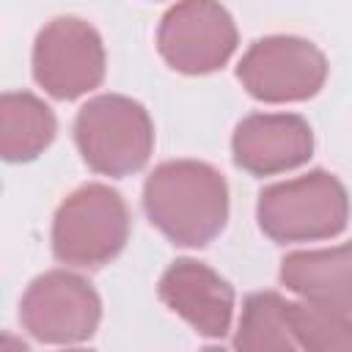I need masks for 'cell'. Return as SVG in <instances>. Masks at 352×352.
<instances>
[{"instance_id":"3","label":"cell","mask_w":352,"mask_h":352,"mask_svg":"<svg viewBox=\"0 0 352 352\" xmlns=\"http://www.w3.org/2000/svg\"><path fill=\"white\" fill-rule=\"evenodd\" d=\"M74 143L91 170L121 179L148 162L154 151V124L140 102L102 94L80 107Z\"/></svg>"},{"instance_id":"12","label":"cell","mask_w":352,"mask_h":352,"mask_svg":"<svg viewBox=\"0 0 352 352\" xmlns=\"http://www.w3.org/2000/svg\"><path fill=\"white\" fill-rule=\"evenodd\" d=\"M58 132L52 110L28 91H8L0 99V154L6 162L36 160Z\"/></svg>"},{"instance_id":"14","label":"cell","mask_w":352,"mask_h":352,"mask_svg":"<svg viewBox=\"0 0 352 352\" xmlns=\"http://www.w3.org/2000/svg\"><path fill=\"white\" fill-rule=\"evenodd\" d=\"M289 324L300 349L311 352H352V316L314 305L308 300L289 302Z\"/></svg>"},{"instance_id":"10","label":"cell","mask_w":352,"mask_h":352,"mask_svg":"<svg viewBox=\"0 0 352 352\" xmlns=\"http://www.w3.org/2000/svg\"><path fill=\"white\" fill-rule=\"evenodd\" d=\"M160 300L179 314L198 336L223 338L231 330L234 289L212 267L195 258H176L160 278Z\"/></svg>"},{"instance_id":"5","label":"cell","mask_w":352,"mask_h":352,"mask_svg":"<svg viewBox=\"0 0 352 352\" xmlns=\"http://www.w3.org/2000/svg\"><path fill=\"white\" fill-rule=\"evenodd\" d=\"M242 88L270 104L302 102L319 94L327 77L324 55L297 36H267L250 44L236 66Z\"/></svg>"},{"instance_id":"8","label":"cell","mask_w":352,"mask_h":352,"mask_svg":"<svg viewBox=\"0 0 352 352\" xmlns=\"http://www.w3.org/2000/svg\"><path fill=\"white\" fill-rule=\"evenodd\" d=\"M33 77L55 99H77L104 77L99 33L77 16H58L41 28L33 44Z\"/></svg>"},{"instance_id":"6","label":"cell","mask_w":352,"mask_h":352,"mask_svg":"<svg viewBox=\"0 0 352 352\" xmlns=\"http://www.w3.org/2000/svg\"><path fill=\"white\" fill-rule=\"evenodd\" d=\"M102 319V300L94 286L66 270L38 275L19 302L22 327L41 344H82Z\"/></svg>"},{"instance_id":"1","label":"cell","mask_w":352,"mask_h":352,"mask_svg":"<svg viewBox=\"0 0 352 352\" xmlns=\"http://www.w3.org/2000/svg\"><path fill=\"white\" fill-rule=\"evenodd\" d=\"M143 209L173 245L204 248L228 220V184L206 162L170 160L143 184Z\"/></svg>"},{"instance_id":"2","label":"cell","mask_w":352,"mask_h":352,"mask_svg":"<svg viewBox=\"0 0 352 352\" xmlns=\"http://www.w3.org/2000/svg\"><path fill=\"white\" fill-rule=\"evenodd\" d=\"M258 228L272 242H314L338 236L349 220L344 184L327 170L278 182L261 190L256 206Z\"/></svg>"},{"instance_id":"13","label":"cell","mask_w":352,"mask_h":352,"mask_svg":"<svg viewBox=\"0 0 352 352\" xmlns=\"http://www.w3.org/2000/svg\"><path fill=\"white\" fill-rule=\"evenodd\" d=\"M236 349L270 352V349H300L289 324V300L275 292L248 294L242 302L239 327L234 336Z\"/></svg>"},{"instance_id":"4","label":"cell","mask_w":352,"mask_h":352,"mask_svg":"<svg viewBox=\"0 0 352 352\" xmlns=\"http://www.w3.org/2000/svg\"><path fill=\"white\" fill-rule=\"evenodd\" d=\"M129 239V209L107 184H82L55 212L52 253L72 267H102Z\"/></svg>"},{"instance_id":"7","label":"cell","mask_w":352,"mask_h":352,"mask_svg":"<svg viewBox=\"0 0 352 352\" xmlns=\"http://www.w3.org/2000/svg\"><path fill=\"white\" fill-rule=\"evenodd\" d=\"M165 63L182 74H209L228 63L236 50V28L217 0H179L157 30Z\"/></svg>"},{"instance_id":"9","label":"cell","mask_w":352,"mask_h":352,"mask_svg":"<svg viewBox=\"0 0 352 352\" xmlns=\"http://www.w3.org/2000/svg\"><path fill=\"white\" fill-rule=\"evenodd\" d=\"M234 162L253 176H275L300 168L314 154V132L294 113H253L231 138Z\"/></svg>"},{"instance_id":"11","label":"cell","mask_w":352,"mask_h":352,"mask_svg":"<svg viewBox=\"0 0 352 352\" xmlns=\"http://www.w3.org/2000/svg\"><path fill=\"white\" fill-rule=\"evenodd\" d=\"M280 283L314 305L352 316V242L289 253L280 261Z\"/></svg>"}]
</instances>
